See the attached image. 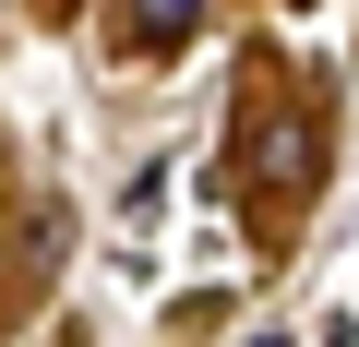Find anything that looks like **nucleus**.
Masks as SVG:
<instances>
[{
  "instance_id": "f03ea898",
  "label": "nucleus",
  "mask_w": 359,
  "mask_h": 347,
  "mask_svg": "<svg viewBox=\"0 0 359 347\" xmlns=\"http://www.w3.org/2000/svg\"><path fill=\"white\" fill-rule=\"evenodd\" d=\"M204 25V0H132V48H180Z\"/></svg>"
},
{
  "instance_id": "7ed1b4c3",
  "label": "nucleus",
  "mask_w": 359,
  "mask_h": 347,
  "mask_svg": "<svg viewBox=\"0 0 359 347\" xmlns=\"http://www.w3.org/2000/svg\"><path fill=\"white\" fill-rule=\"evenodd\" d=\"M252 347H276V335H252Z\"/></svg>"
},
{
  "instance_id": "f257e3e1",
  "label": "nucleus",
  "mask_w": 359,
  "mask_h": 347,
  "mask_svg": "<svg viewBox=\"0 0 359 347\" xmlns=\"http://www.w3.org/2000/svg\"><path fill=\"white\" fill-rule=\"evenodd\" d=\"M252 168H264L276 192H311V180H323V108H311V96L264 108V120H252Z\"/></svg>"
}]
</instances>
